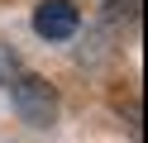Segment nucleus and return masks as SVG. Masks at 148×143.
Masks as SVG:
<instances>
[{
    "mask_svg": "<svg viewBox=\"0 0 148 143\" xmlns=\"http://www.w3.org/2000/svg\"><path fill=\"white\" fill-rule=\"evenodd\" d=\"M5 86H10V105L19 110L24 124H34V129H53V124H58V91H53L43 76L14 72Z\"/></svg>",
    "mask_w": 148,
    "mask_h": 143,
    "instance_id": "nucleus-1",
    "label": "nucleus"
},
{
    "mask_svg": "<svg viewBox=\"0 0 148 143\" xmlns=\"http://www.w3.org/2000/svg\"><path fill=\"white\" fill-rule=\"evenodd\" d=\"M77 29H81V14H77L72 0H43L34 10V34L48 38V43H67Z\"/></svg>",
    "mask_w": 148,
    "mask_h": 143,
    "instance_id": "nucleus-2",
    "label": "nucleus"
},
{
    "mask_svg": "<svg viewBox=\"0 0 148 143\" xmlns=\"http://www.w3.org/2000/svg\"><path fill=\"white\" fill-rule=\"evenodd\" d=\"M14 72H19V57H14V48H5V43H0V86L10 81Z\"/></svg>",
    "mask_w": 148,
    "mask_h": 143,
    "instance_id": "nucleus-3",
    "label": "nucleus"
}]
</instances>
